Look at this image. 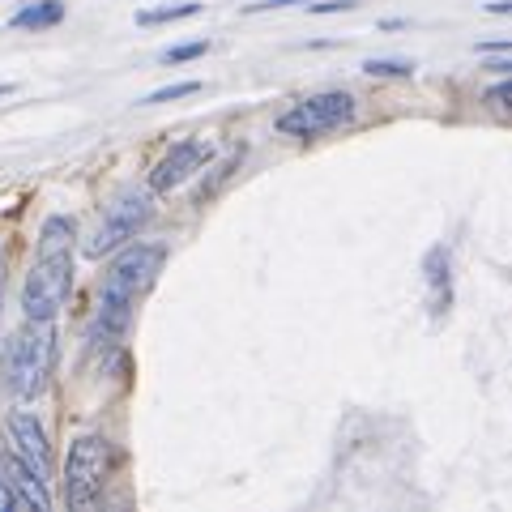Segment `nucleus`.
I'll return each instance as SVG.
<instances>
[{
	"instance_id": "nucleus-20",
	"label": "nucleus",
	"mask_w": 512,
	"mask_h": 512,
	"mask_svg": "<svg viewBox=\"0 0 512 512\" xmlns=\"http://www.w3.org/2000/svg\"><path fill=\"white\" fill-rule=\"evenodd\" d=\"M0 94H9V86H0Z\"/></svg>"
},
{
	"instance_id": "nucleus-2",
	"label": "nucleus",
	"mask_w": 512,
	"mask_h": 512,
	"mask_svg": "<svg viewBox=\"0 0 512 512\" xmlns=\"http://www.w3.org/2000/svg\"><path fill=\"white\" fill-rule=\"evenodd\" d=\"M52 359H56V329H52V320H30L26 329H18V338L9 342L5 389L18 397V402L39 397L47 376H52Z\"/></svg>"
},
{
	"instance_id": "nucleus-18",
	"label": "nucleus",
	"mask_w": 512,
	"mask_h": 512,
	"mask_svg": "<svg viewBox=\"0 0 512 512\" xmlns=\"http://www.w3.org/2000/svg\"><path fill=\"white\" fill-rule=\"evenodd\" d=\"M487 13H512V0H491Z\"/></svg>"
},
{
	"instance_id": "nucleus-19",
	"label": "nucleus",
	"mask_w": 512,
	"mask_h": 512,
	"mask_svg": "<svg viewBox=\"0 0 512 512\" xmlns=\"http://www.w3.org/2000/svg\"><path fill=\"white\" fill-rule=\"evenodd\" d=\"M0 308H5V256H0Z\"/></svg>"
},
{
	"instance_id": "nucleus-6",
	"label": "nucleus",
	"mask_w": 512,
	"mask_h": 512,
	"mask_svg": "<svg viewBox=\"0 0 512 512\" xmlns=\"http://www.w3.org/2000/svg\"><path fill=\"white\" fill-rule=\"evenodd\" d=\"M355 120V99L346 90H325V94H308L299 99L291 111L278 116V133L286 137H320V133H333Z\"/></svg>"
},
{
	"instance_id": "nucleus-1",
	"label": "nucleus",
	"mask_w": 512,
	"mask_h": 512,
	"mask_svg": "<svg viewBox=\"0 0 512 512\" xmlns=\"http://www.w3.org/2000/svg\"><path fill=\"white\" fill-rule=\"evenodd\" d=\"M163 261H167L163 244H133L111 261L107 278H103L99 316H94V329H90V346H116L124 338L133 308L158 282V274H163Z\"/></svg>"
},
{
	"instance_id": "nucleus-15",
	"label": "nucleus",
	"mask_w": 512,
	"mask_h": 512,
	"mask_svg": "<svg viewBox=\"0 0 512 512\" xmlns=\"http://www.w3.org/2000/svg\"><path fill=\"white\" fill-rule=\"evenodd\" d=\"M201 86L197 82H180V86H163V90H154L146 103H171V99H184V94H197Z\"/></svg>"
},
{
	"instance_id": "nucleus-13",
	"label": "nucleus",
	"mask_w": 512,
	"mask_h": 512,
	"mask_svg": "<svg viewBox=\"0 0 512 512\" xmlns=\"http://www.w3.org/2000/svg\"><path fill=\"white\" fill-rule=\"evenodd\" d=\"M372 77H414V64L410 60H367L363 64Z\"/></svg>"
},
{
	"instance_id": "nucleus-12",
	"label": "nucleus",
	"mask_w": 512,
	"mask_h": 512,
	"mask_svg": "<svg viewBox=\"0 0 512 512\" xmlns=\"http://www.w3.org/2000/svg\"><path fill=\"white\" fill-rule=\"evenodd\" d=\"M201 5L188 0V5H167V9H141L137 13V26H158V22H180V18H197Z\"/></svg>"
},
{
	"instance_id": "nucleus-3",
	"label": "nucleus",
	"mask_w": 512,
	"mask_h": 512,
	"mask_svg": "<svg viewBox=\"0 0 512 512\" xmlns=\"http://www.w3.org/2000/svg\"><path fill=\"white\" fill-rule=\"evenodd\" d=\"M73 291V244H39V261L26 274L22 308L26 320H52Z\"/></svg>"
},
{
	"instance_id": "nucleus-16",
	"label": "nucleus",
	"mask_w": 512,
	"mask_h": 512,
	"mask_svg": "<svg viewBox=\"0 0 512 512\" xmlns=\"http://www.w3.org/2000/svg\"><path fill=\"white\" fill-rule=\"evenodd\" d=\"M487 103L500 107V111H512V77H508V82H495V86L487 90Z\"/></svg>"
},
{
	"instance_id": "nucleus-4",
	"label": "nucleus",
	"mask_w": 512,
	"mask_h": 512,
	"mask_svg": "<svg viewBox=\"0 0 512 512\" xmlns=\"http://www.w3.org/2000/svg\"><path fill=\"white\" fill-rule=\"evenodd\" d=\"M107 474H111V444L103 436L73 440L69 461H64V504L90 508L103 495Z\"/></svg>"
},
{
	"instance_id": "nucleus-5",
	"label": "nucleus",
	"mask_w": 512,
	"mask_h": 512,
	"mask_svg": "<svg viewBox=\"0 0 512 512\" xmlns=\"http://www.w3.org/2000/svg\"><path fill=\"white\" fill-rule=\"evenodd\" d=\"M154 218V197L146 188H128V192H120L116 201L107 205V214H103V222L94 227V235L86 239V256H107L111 248H120V244H128V239H137V231L146 227V222Z\"/></svg>"
},
{
	"instance_id": "nucleus-10",
	"label": "nucleus",
	"mask_w": 512,
	"mask_h": 512,
	"mask_svg": "<svg viewBox=\"0 0 512 512\" xmlns=\"http://www.w3.org/2000/svg\"><path fill=\"white\" fill-rule=\"evenodd\" d=\"M56 22H64L60 0H35V5H26V9H18L9 18L13 30H43V26H56Z\"/></svg>"
},
{
	"instance_id": "nucleus-11",
	"label": "nucleus",
	"mask_w": 512,
	"mask_h": 512,
	"mask_svg": "<svg viewBox=\"0 0 512 512\" xmlns=\"http://www.w3.org/2000/svg\"><path fill=\"white\" fill-rule=\"evenodd\" d=\"M427 282H431V303H436V312H444V299H440V291L448 295V252L444 248H436L427 256Z\"/></svg>"
},
{
	"instance_id": "nucleus-9",
	"label": "nucleus",
	"mask_w": 512,
	"mask_h": 512,
	"mask_svg": "<svg viewBox=\"0 0 512 512\" xmlns=\"http://www.w3.org/2000/svg\"><path fill=\"white\" fill-rule=\"evenodd\" d=\"M9 427H13V440H18V457H22L35 474L47 478V470H52V448H47L43 423L35 419V414H13Z\"/></svg>"
},
{
	"instance_id": "nucleus-7",
	"label": "nucleus",
	"mask_w": 512,
	"mask_h": 512,
	"mask_svg": "<svg viewBox=\"0 0 512 512\" xmlns=\"http://www.w3.org/2000/svg\"><path fill=\"white\" fill-rule=\"evenodd\" d=\"M210 146L205 141H180V146H171L163 158L154 163L150 171V192H171V188H180L184 180H192L205 163H210Z\"/></svg>"
},
{
	"instance_id": "nucleus-14",
	"label": "nucleus",
	"mask_w": 512,
	"mask_h": 512,
	"mask_svg": "<svg viewBox=\"0 0 512 512\" xmlns=\"http://www.w3.org/2000/svg\"><path fill=\"white\" fill-rule=\"evenodd\" d=\"M210 52V43H180V47H167L163 52V64H184V60H197V56H205Z\"/></svg>"
},
{
	"instance_id": "nucleus-8",
	"label": "nucleus",
	"mask_w": 512,
	"mask_h": 512,
	"mask_svg": "<svg viewBox=\"0 0 512 512\" xmlns=\"http://www.w3.org/2000/svg\"><path fill=\"white\" fill-rule=\"evenodd\" d=\"M5 483L13 491V500H18V508H30V512H47V508H52L47 478L30 470L22 457H5Z\"/></svg>"
},
{
	"instance_id": "nucleus-17",
	"label": "nucleus",
	"mask_w": 512,
	"mask_h": 512,
	"mask_svg": "<svg viewBox=\"0 0 512 512\" xmlns=\"http://www.w3.org/2000/svg\"><path fill=\"white\" fill-rule=\"evenodd\" d=\"M9 508H18V500H13V491H9L5 478H0V512H9Z\"/></svg>"
}]
</instances>
